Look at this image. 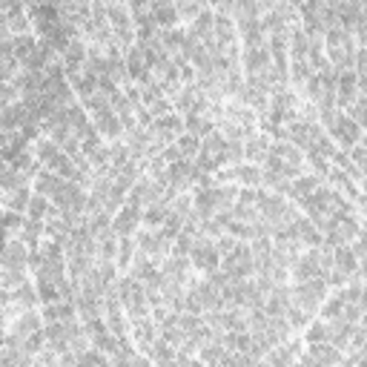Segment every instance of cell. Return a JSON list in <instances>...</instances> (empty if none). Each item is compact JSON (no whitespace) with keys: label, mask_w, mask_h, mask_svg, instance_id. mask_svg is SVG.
<instances>
[{"label":"cell","mask_w":367,"mask_h":367,"mask_svg":"<svg viewBox=\"0 0 367 367\" xmlns=\"http://www.w3.org/2000/svg\"><path fill=\"white\" fill-rule=\"evenodd\" d=\"M325 296H327L325 275H315V279H307V282H296V287L290 290V301L307 313H315L318 304L325 301Z\"/></svg>","instance_id":"cell-1"},{"label":"cell","mask_w":367,"mask_h":367,"mask_svg":"<svg viewBox=\"0 0 367 367\" xmlns=\"http://www.w3.org/2000/svg\"><path fill=\"white\" fill-rule=\"evenodd\" d=\"M327 129H330V135L336 138V141L344 147V152H347L353 144L361 141V124H356V121H353L347 112H342V109L336 112V118H333V124H330Z\"/></svg>","instance_id":"cell-2"},{"label":"cell","mask_w":367,"mask_h":367,"mask_svg":"<svg viewBox=\"0 0 367 367\" xmlns=\"http://www.w3.org/2000/svg\"><path fill=\"white\" fill-rule=\"evenodd\" d=\"M187 258H190V264H193L195 270H201V272H210V270H215V267L221 264V253L215 250V241L207 239V236L195 239V244H193V250H190Z\"/></svg>","instance_id":"cell-3"},{"label":"cell","mask_w":367,"mask_h":367,"mask_svg":"<svg viewBox=\"0 0 367 367\" xmlns=\"http://www.w3.org/2000/svg\"><path fill=\"white\" fill-rule=\"evenodd\" d=\"M138 224H141V207L132 204V201H124L118 207V212H112V233L115 236H132Z\"/></svg>","instance_id":"cell-4"},{"label":"cell","mask_w":367,"mask_h":367,"mask_svg":"<svg viewBox=\"0 0 367 367\" xmlns=\"http://www.w3.org/2000/svg\"><path fill=\"white\" fill-rule=\"evenodd\" d=\"M129 330H132V342L135 347L147 353L152 347V342L158 339V325L152 321V315H138V318H129Z\"/></svg>","instance_id":"cell-5"},{"label":"cell","mask_w":367,"mask_h":367,"mask_svg":"<svg viewBox=\"0 0 367 367\" xmlns=\"http://www.w3.org/2000/svg\"><path fill=\"white\" fill-rule=\"evenodd\" d=\"M301 364H342L344 353L339 347H333L330 342H313L307 344V353L299 356Z\"/></svg>","instance_id":"cell-6"},{"label":"cell","mask_w":367,"mask_h":367,"mask_svg":"<svg viewBox=\"0 0 367 367\" xmlns=\"http://www.w3.org/2000/svg\"><path fill=\"white\" fill-rule=\"evenodd\" d=\"M135 247L141 250L144 255H150L152 261H158L161 255H167V253L172 250V241H169V239H164L161 233H152V229H138Z\"/></svg>","instance_id":"cell-7"},{"label":"cell","mask_w":367,"mask_h":367,"mask_svg":"<svg viewBox=\"0 0 367 367\" xmlns=\"http://www.w3.org/2000/svg\"><path fill=\"white\" fill-rule=\"evenodd\" d=\"M218 181H239L244 187H258L261 184V167L258 164H236V167H227L215 175Z\"/></svg>","instance_id":"cell-8"},{"label":"cell","mask_w":367,"mask_h":367,"mask_svg":"<svg viewBox=\"0 0 367 367\" xmlns=\"http://www.w3.org/2000/svg\"><path fill=\"white\" fill-rule=\"evenodd\" d=\"M299 356H301V342L299 339H293V342L284 339V342H279L275 347H270L261 356V361H270V364H296Z\"/></svg>","instance_id":"cell-9"},{"label":"cell","mask_w":367,"mask_h":367,"mask_svg":"<svg viewBox=\"0 0 367 367\" xmlns=\"http://www.w3.org/2000/svg\"><path fill=\"white\" fill-rule=\"evenodd\" d=\"M26 121H32V112L23 101H15L9 107H0V129L4 132H18Z\"/></svg>","instance_id":"cell-10"},{"label":"cell","mask_w":367,"mask_h":367,"mask_svg":"<svg viewBox=\"0 0 367 367\" xmlns=\"http://www.w3.org/2000/svg\"><path fill=\"white\" fill-rule=\"evenodd\" d=\"M92 126H95L104 138H121L124 135V126H121V118L115 115V109L107 104L104 109L92 112Z\"/></svg>","instance_id":"cell-11"},{"label":"cell","mask_w":367,"mask_h":367,"mask_svg":"<svg viewBox=\"0 0 367 367\" xmlns=\"http://www.w3.org/2000/svg\"><path fill=\"white\" fill-rule=\"evenodd\" d=\"M150 129H152L158 138H164V141H172V138H178V135L184 132V118H181L178 112H164V115H158V118L150 124Z\"/></svg>","instance_id":"cell-12"},{"label":"cell","mask_w":367,"mask_h":367,"mask_svg":"<svg viewBox=\"0 0 367 367\" xmlns=\"http://www.w3.org/2000/svg\"><path fill=\"white\" fill-rule=\"evenodd\" d=\"M150 18L158 29H172L178 23V9L172 0H150Z\"/></svg>","instance_id":"cell-13"},{"label":"cell","mask_w":367,"mask_h":367,"mask_svg":"<svg viewBox=\"0 0 367 367\" xmlns=\"http://www.w3.org/2000/svg\"><path fill=\"white\" fill-rule=\"evenodd\" d=\"M318 187H321V178H318V175H301V172H299V175L287 184V193H284V195H290V198H296V201H299V198H304V195L315 193Z\"/></svg>","instance_id":"cell-14"},{"label":"cell","mask_w":367,"mask_h":367,"mask_svg":"<svg viewBox=\"0 0 367 367\" xmlns=\"http://www.w3.org/2000/svg\"><path fill=\"white\" fill-rule=\"evenodd\" d=\"M64 184V178L55 172V169H37V175H35V193H40V195H46L52 201V195L58 193V187Z\"/></svg>","instance_id":"cell-15"},{"label":"cell","mask_w":367,"mask_h":367,"mask_svg":"<svg viewBox=\"0 0 367 367\" xmlns=\"http://www.w3.org/2000/svg\"><path fill=\"white\" fill-rule=\"evenodd\" d=\"M35 46H37V37H32L29 32H20V35H12V55L18 64H29V58L35 55Z\"/></svg>","instance_id":"cell-16"},{"label":"cell","mask_w":367,"mask_h":367,"mask_svg":"<svg viewBox=\"0 0 367 367\" xmlns=\"http://www.w3.org/2000/svg\"><path fill=\"white\" fill-rule=\"evenodd\" d=\"M20 229H23V233H20V241H23L29 250H37V247L43 244V236H46V221L26 218Z\"/></svg>","instance_id":"cell-17"},{"label":"cell","mask_w":367,"mask_h":367,"mask_svg":"<svg viewBox=\"0 0 367 367\" xmlns=\"http://www.w3.org/2000/svg\"><path fill=\"white\" fill-rule=\"evenodd\" d=\"M241 64H244L247 75H258L270 64V49H267V46H253V49H244V61Z\"/></svg>","instance_id":"cell-18"},{"label":"cell","mask_w":367,"mask_h":367,"mask_svg":"<svg viewBox=\"0 0 367 367\" xmlns=\"http://www.w3.org/2000/svg\"><path fill=\"white\" fill-rule=\"evenodd\" d=\"M9 293H12L9 304H15V310H18V313H20V310H29V307H35V304H37V293H35V284H29V282H23V284L12 287Z\"/></svg>","instance_id":"cell-19"},{"label":"cell","mask_w":367,"mask_h":367,"mask_svg":"<svg viewBox=\"0 0 367 367\" xmlns=\"http://www.w3.org/2000/svg\"><path fill=\"white\" fill-rule=\"evenodd\" d=\"M267 152H270V138L267 135H253L244 144V161H250V164H261L267 158Z\"/></svg>","instance_id":"cell-20"},{"label":"cell","mask_w":367,"mask_h":367,"mask_svg":"<svg viewBox=\"0 0 367 367\" xmlns=\"http://www.w3.org/2000/svg\"><path fill=\"white\" fill-rule=\"evenodd\" d=\"M55 210H58V207H52V201L46 198V195H40V193H32L29 207H26L29 218H35V221H46V218H49Z\"/></svg>","instance_id":"cell-21"},{"label":"cell","mask_w":367,"mask_h":367,"mask_svg":"<svg viewBox=\"0 0 367 367\" xmlns=\"http://www.w3.org/2000/svg\"><path fill=\"white\" fill-rule=\"evenodd\" d=\"M184 126H187V132H193V135L204 138V135H210V132L215 129V121H212V118H207L204 112H190L187 118H184Z\"/></svg>","instance_id":"cell-22"},{"label":"cell","mask_w":367,"mask_h":367,"mask_svg":"<svg viewBox=\"0 0 367 367\" xmlns=\"http://www.w3.org/2000/svg\"><path fill=\"white\" fill-rule=\"evenodd\" d=\"M344 304H347V290L342 287V290H336L333 296H330V301L327 304H318V313H321V318H339L342 315V310H344Z\"/></svg>","instance_id":"cell-23"},{"label":"cell","mask_w":367,"mask_h":367,"mask_svg":"<svg viewBox=\"0 0 367 367\" xmlns=\"http://www.w3.org/2000/svg\"><path fill=\"white\" fill-rule=\"evenodd\" d=\"M147 356H150V361H155V364H158V361H161V364H169V361H175V344H169L167 339L158 336V339L152 342V347L147 350Z\"/></svg>","instance_id":"cell-24"},{"label":"cell","mask_w":367,"mask_h":367,"mask_svg":"<svg viewBox=\"0 0 367 367\" xmlns=\"http://www.w3.org/2000/svg\"><path fill=\"white\" fill-rule=\"evenodd\" d=\"M175 147H178V152H181L184 158H193V155H198V150H201V138L193 135V132H181V135L175 138Z\"/></svg>","instance_id":"cell-25"},{"label":"cell","mask_w":367,"mask_h":367,"mask_svg":"<svg viewBox=\"0 0 367 367\" xmlns=\"http://www.w3.org/2000/svg\"><path fill=\"white\" fill-rule=\"evenodd\" d=\"M132 255H135V239H132V236H118L115 264H118L121 270H126V267H129V261H132Z\"/></svg>","instance_id":"cell-26"},{"label":"cell","mask_w":367,"mask_h":367,"mask_svg":"<svg viewBox=\"0 0 367 367\" xmlns=\"http://www.w3.org/2000/svg\"><path fill=\"white\" fill-rule=\"evenodd\" d=\"M290 61L293 58H307V49H310V37L301 32V29H293L290 32Z\"/></svg>","instance_id":"cell-27"},{"label":"cell","mask_w":367,"mask_h":367,"mask_svg":"<svg viewBox=\"0 0 367 367\" xmlns=\"http://www.w3.org/2000/svg\"><path fill=\"white\" fill-rule=\"evenodd\" d=\"M307 325H310V327H307V336H304L307 344H313V342H327L330 330H327V321H325V318H310Z\"/></svg>","instance_id":"cell-28"},{"label":"cell","mask_w":367,"mask_h":367,"mask_svg":"<svg viewBox=\"0 0 367 367\" xmlns=\"http://www.w3.org/2000/svg\"><path fill=\"white\" fill-rule=\"evenodd\" d=\"M172 4L178 9V18H187V20H193L204 9V0H172Z\"/></svg>","instance_id":"cell-29"},{"label":"cell","mask_w":367,"mask_h":367,"mask_svg":"<svg viewBox=\"0 0 367 367\" xmlns=\"http://www.w3.org/2000/svg\"><path fill=\"white\" fill-rule=\"evenodd\" d=\"M0 227L6 229V233H15V229H20L23 227V215L20 212H15V210H0Z\"/></svg>","instance_id":"cell-30"},{"label":"cell","mask_w":367,"mask_h":367,"mask_svg":"<svg viewBox=\"0 0 367 367\" xmlns=\"http://www.w3.org/2000/svg\"><path fill=\"white\" fill-rule=\"evenodd\" d=\"M29 198H32V193L26 190V187H18V190H12V195H9V210H15V212H26V207H29Z\"/></svg>","instance_id":"cell-31"},{"label":"cell","mask_w":367,"mask_h":367,"mask_svg":"<svg viewBox=\"0 0 367 367\" xmlns=\"http://www.w3.org/2000/svg\"><path fill=\"white\" fill-rule=\"evenodd\" d=\"M18 86L15 83H9V80H0V107H9V104H15L18 101Z\"/></svg>","instance_id":"cell-32"},{"label":"cell","mask_w":367,"mask_h":367,"mask_svg":"<svg viewBox=\"0 0 367 367\" xmlns=\"http://www.w3.org/2000/svg\"><path fill=\"white\" fill-rule=\"evenodd\" d=\"M23 4H29V6H37V4H43V0H23Z\"/></svg>","instance_id":"cell-33"},{"label":"cell","mask_w":367,"mask_h":367,"mask_svg":"<svg viewBox=\"0 0 367 367\" xmlns=\"http://www.w3.org/2000/svg\"><path fill=\"white\" fill-rule=\"evenodd\" d=\"M4 195H6V190H4V187H0V201H4Z\"/></svg>","instance_id":"cell-34"},{"label":"cell","mask_w":367,"mask_h":367,"mask_svg":"<svg viewBox=\"0 0 367 367\" xmlns=\"http://www.w3.org/2000/svg\"><path fill=\"white\" fill-rule=\"evenodd\" d=\"M107 4H109V6H115V4H121V0H107Z\"/></svg>","instance_id":"cell-35"}]
</instances>
